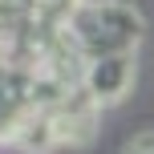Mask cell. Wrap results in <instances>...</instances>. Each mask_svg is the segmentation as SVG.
Wrapping results in <instances>:
<instances>
[{"mask_svg":"<svg viewBox=\"0 0 154 154\" xmlns=\"http://www.w3.org/2000/svg\"><path fill=\"white\" fill-rule=\"evenodd\" d=\"M142 16L114 0L81 12H37L0 0V146L61 154L93 142L130 93Z\"/></svg>","mask_w":154,"mask_h":154,"instance_id":"obj_1","label":"cell"}]
</instances>
